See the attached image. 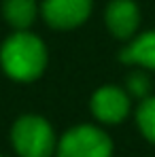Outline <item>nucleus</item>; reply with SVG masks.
<instances>
[{
	"mask_svg": "<svg viewBox=\"0 0 155 157\" xmlns=\"http://www.w3.org/2000/svg\"><path fill=\"white\" fill-rule=\"evenodd\" d=\"M0 66L15 81H34L47 66V49L38 36L19 30L2 43Z\"/></svg>",
	"mask_w": 155,
	"mask_h": 157,
	"instance_id": "nucleus-1",
	"label": "nucleus"
},
{
	"mask_svg": "<svg viewBox=\"0 0 155 157\" xmlns=\"http://www.w3.org/2000/svg\"><path fill=\"white\" fill-rule=\"evenodd\" d=\"M11 140L21 157H51L57 149L53 128L38 115L19 117L13 125Z\"/></svg>",
	"mask_w": 155,
	"mask_h": 157,
	"instance_id": "nucleus-2",
	"label": "nucleus"
},
{
	"mask_svg": "<svg viewBox=\"0 0 155 157\" xmlns=\"http://www.w3.org/2000/svg\"><path fill=\"white\" fill-rule=\"evenodd\" d=\"M113 142L102 130L94 125H77L68 130L60 144L57 157H110Z\"/></svg>",
	"mask_w": 155,
	"mask_h": 157,
	"instance_id": "nucleus-3",
	"label": "nucleus"
},
{
	"mask_svg": "<svg viewBox=\"0 0 155 157\" xmlns=\"http://www.w3.org/2000/svg\"><path fill=\"white\" fill-rule=\"evenodd\" d=\"M91 13V0H43V15L57 30L81 26Z\"/></svg>",
	"mask_w": 155,
	"mask_h": 157,
	"instance_id": "nucleus-4",
	"label": "nucleus"
},
{
	"mask_svg": "<svg viewBox=\"0 0 155 157\" xmlns=\"http://www.w3.org/2000/svg\"><path fill=\"white\" fill-rule=\"evenodd\" d=\"M91 113L102 123H119L130 113V96L117 85H104L91 98Z\"/></svg>",
	"mask_w": 155,
	"mask_h": 157,
	"instance_id": "nucleus-5",
	"label": "nucleus"
},
{
	"mask_svg": "<svg viewBox=\"0 0 155 157\" xmlns=\"http://www.w3.org/2000/svg\"><path fill=\"white\" fill-rule=\"evenodd\" d=\"M140 24V11L134 0H113L106 6V26L117 38H130Z\"/></svg>",
	"mask_w": 155,
	"mask_h": 157,
	"instance_id": "nucleus-6",
	"label": "nucleus"
},
{
	"mask_svg": "<svg viewBox=\"0 0 155 157\" xmlns=\"http://www.w3.org/2000/svg\"><path fill=\"white\" fill-rule=\"evenodd\" d=\"M119 57L126 64H134V66H140V68L155 70V30L145 32L138 38H134L121 51Z\"/></svg>",
	"mask_w": 155,
	"mask_h": 157,
	"instance_id": "nucleus-7",
	"label": "nucleus"
},
{
	"mask_svg": "<svg viewBox=\"0 0 155 157\" xmlns=\"http://www.w3.org/2000/svg\"><path fill=\"white\" fill-rule=\"evenodd\" d=\"M2 13L13 28L26 30L32 26V21L36 17V2L34 0H4Z\"/></svg>",
	"mask_w": 155,
	"mask_h": 157,
	"instance_id": "nucleus-8",
	"label": "nucleus"
},
{
	"mask_svg": "<svg viewBox=\"0 0 155 157\" xmlns=\"http://www.w3.org/2000/svg\"><path fill=\"white\" fill-rule=\"evenodd\" d=\"M136 121H138L140 132L151 142H155V98L142 100V104L138 106V113H136Z\"/></svg>",
	"mask_w": 155,
	"mask_h": 157,
	"instance_id": "nucleus-9",
	"label": "nucleus"
},
{
	"mask_svg": "<svg viewBox=\"0 0 155 157\" xmlns=\"http://www.w3.org/2000/svg\"><path fill=\"white\" fill-rule=\"evenodd\" d=\"M126 87H128V94L138 96V98H145L147 91H149V77H147L142 70H136V72H132L128 77Z\"/></svg>",
	"mask_w": 155,
	"mask_h": 157,
	"instance_id": "nucleus-10",
	"label": "nucleus"
}]
</instances>
